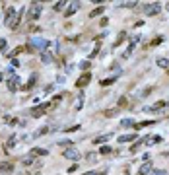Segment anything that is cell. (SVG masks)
<instances>
[{"label":"cell","mask_w":169,"mask_h":175,"mask_svg":"<svg viewBox=\"0 0 169 175\" xmlns=\"http://www.w3.org/2000/svg\"><path fill=\"white\" fill-rule=\"evenodd\" d=\"M47 47H49V41L41 39V37H33V39H29V45L26 47V51L33 53L35 49H39V51H47Z\"/></svg>","instance_id":"6da1fadb"},{"label":"cell","mask_w":169,"mask_h":175,"mask_svg":"<svg viewBox=\"0 0 169 175\" xmlns=\"http://www.w3.org/2000/svg\"><path fill=\"white\" fill-rule=\"evenodd\" d=\"M20 22H22V16L16 14L14 8H8V12H6V26L10 29H16L20 26Z\"/></svg>","instance_id":"7a4b0ae2"},{"label":"cell","mask_w":169,"mask_h":175,"mask_svg":"<svg viewBox=\"0 0 169 175\" xmlns=\"http://www.w3.org/2000/svg\"><path fill=\"white\" fill-rule=\"evenodd\" d=\"M41 10H43V4H41V2H33L29 8H27V18H29V22L39 18V16H41Z\"/></svg>","instance_id":"3957f363"},{"label":"cell","mask_w":169,"mask_h":175,"mask_svg":"<svg viewBox=\"0 0 169 175\" xmlns=\"http://www.w3.org/2000/svg\"><path fill=\"white\" fill-rule=\"evenodd\" d=\"M49 109H51V101L41 103V105H35L33 109H31V117H33V119H39V117H43Z\"/></svg>","instance_id":"277c9868"},{"label":"cell","mask_w":169,"mask_h":175,"mask_svg":"<svg viewBox=\"0 0 169 175\" xmlns=\"http://www.w3.org/2000/svg\"><path fill=\"white\" fill-rule=\"evenodd\" d=\"M140 10H142L146 16H155V14H159V10H161V4H159V2L144 4V6H140Z\"/></svg>","instance_id":"5b68a950"},{"label":"cell","mask_w":169,"mask_h":175,"mask_svg":"<svg viewBox=\"0 0 169 175\" xmlns=\"http://www.w3.org/2000/svg\"><path fill=\"white\" fill-rule=\"evenodd\" d=\"M62 156L66 158V160H72V161H76V160H80V150H76V148H66L62 152Z\"/></svg>","instance_id":"8992f818"},{"label":"cell","mask_w":169,"mask_h":175,"mask_svg":"<svg viewBox=\"0 0 169 175\" xmlns=\"http://www.w3.org/2000/svg\"><path fill=\"white\" fill-rule=\"evenodd\" d=\"M78 10H80V4H78V0H72V2L68 4V8L64 10V18H70V16H74Z\"/></svg>","instance_id":"52a82bcc"},{"label":"cell","mask_w":169,"mask_h":175,"mask_svg":"<svg viewBox=\"0 0 169 175\" xmlns=\"http://www.w3.org/2000/svg\"><path fill=\"white\" fill-rule=\"evenodd\" d=\"M89 82H92V74H89V72H84V74H82V76L76 80V88H86Z\"/></svg>","instance_id":"ba28073f"},{"label":"cell","mask_w":169,"mask_h":175,"mask_svg":"<svg viewBox=\"0 0 169 175\" xmlns=\"http://www.w3.org/2000/svg\"><path fill=\"white\" fill-rule=\"evenodd\" d=\"M20 88H22V84H20V76L8 78V90H10V91H18Z\"/></svg>","instance_id":"9c48e42d"},{"label":"cell","mask_w":169,"mask_h":175,"mask_svg":"<svg viewBox=\"0 0 169 175\" xmlns=\"http://www.w3.org/2000/svg\"><path fill=\"white\" fill-rule=\"evenodd\" d=\"M163 142V138L159 134H154V136H148V138H144V144L146 146H154V144H159Z\"/></svg>","instance_id":"30bf717a"},{"label":"cell","mask_w":169,"mask_h":175,"mask_svg":"<svg viewBox=\"0 0 169 175\" xmlns=\"http://www.w3.org/2000/svg\"><path fill=\"white\" fill-rule=\"evenodd\" d=\"M152 161L148 160V161H144L142 165H140V169H138V175H150V171H152Z\"/></svg>","instance_id":"8fae6325"},{"label":"cell","mask_w":169,"mask_h":175,"mask_svg":"<svg viewBox=\"0 0 169 175\" xmlns=\"http://www.w3.org/2000/svg\"><path fill=\"white\" fill-rule=\"evenodd\" d=\"M0 171L2 173H12L14 171V165H12L10 161H0Z\"/></svg>","instance_id":"7c38bea8"},{"label":"cell","mask_w":169,"mask_h":175,"mask_svg":"<svg viewBox=\"0 0 169 175\" xmlns=\"http://www.w3.org/2000/svg\"><path fill=\"white\" fill-rule=\"evenodd\" d=\"M41 62H43V64H51V62H53V55L49 51H43V53H41Z\"/></svg>","instance_id":"4fadbf2b"},{"label":"cell","mask_w":169,"mask_h":175,"mask_svg":"<svg viewBox=\"0 0 169 175\" xmlns=\"http://www.w3.org/2000/svg\"><path fill=\"white\" fill-rule=\"evenodd\" d=\"M29 156H49V150H45V148H31Z\"/></svg>","instance_id":"5bb4252c"},{"label":"cell","mask_w":169,"mask_h":175,"mask_svg":"<svg viewBox=\"0 0 169 175\" xmlns=\"http://www.w3.org/2000/svg\"><path fill=\"white\" fill-rule=\"evenodd\" d=\"M107 140H111V132H109V134H101V136H97V138H93V144H105Z\"/></svg>","instance_id":"9a60e30c"},{"label":"cell","mask_w":169,"mask_h":175,"mask_svg":"<svg viewBox=\"0 0 169 175\" xmlns=\"http://www.w3.org/2000/svg\"><path fill=\"white\" fill-rule=\"evenodd\" d=\"M130 140H136V134H122L121 138H119V142L125 144V142H130Z\"/></svg>","instance_id":"2e32d148"},{"label":"cell","mask_w":169,"mask_h":175,"mask_svg":"<svg viewBox=\"0 0 169 175\" xmlns=\"http://www.w3.org/2000/svg\"><path fill=\"white\" fill-rule=\"evenodd\" d=\"M158 66H159V68H167L169 70V60H167V58H158Z\"/></svg>","instance_id":"e0dca14e"},{"label":"cell","mask_w":169,"mask_h":175,"mask_svg":"<svg viewBox=\"0 0 169 175\" xmlns=\"http://www.w3.org/2000/svg\"><path fill=\"white\" fill-rule=\"evenodd\" d=\"M142 144H144V140L140 138V140H138V142H136V144H132V146H130V152H132V154H136V152H138V150H140V146H142Z\"/></svg>","instance_id":"ac0fdd59"},{"label":"cell","mask_w":169,"mask_h":175,"mask_svg":"<svg viewBox=\"0 0 169 175\" xmlns=\"http://www.w3.org/2000/svg\"><path fill=\"white\" fill-rule=\"evenodd\" d=\"M37 84V74H33V76L29 78V82H27V86H26V90H31V88H33Z\"/></svg>","instance_id":"d6986e66"},{"label":"cell","mask_w":169,"mask_h":175,"mask_svg":"<svg viewBox=\"0 0 169 175\" xmlns=\"http://www.w3.org/2000/svg\"><path fill=\"white\" fill-rule=\"evenodd\" d=\"M121 124H122L125 128H130V127H134V121H132V119H122Z\"/></svg>","instance_id":"ffe728a7"},{"label":"cell","mask_w":169,"mask_h":175,"mask_svg":"<svg viewBox=\"0 0 169 175\" xmlns=\"http://www.w3.org/2000/svg\"><path fill=\"white\" fill-rule=\"evenodd\" d=\"M103 12H105V6H99V8H95V10H93V12H92V14H89V16H92V18H95V16L103 14Z\"/></svg>","instance_id":"44dd1931"},{"label":"cell","mask_w":169,"mask_h":175,"mask_svg":"<svg viewBox=\"0 0 169 175\" xmlns=\"http://www.w3.org/2000/svg\"><path fill=\"white\" fill-rule=\"evenodd\" d=\"M89 66H92V62H89V60H84V62H80V68L84 70V72H88V70H89Z\"/></svg>","instance_id":"7402d4cb"},{"label":"cell","mask_w":169,"mask_h":175,"mask_svg":"<svg viewBox=\"0 0 169 175\" xmlns=\"http://www.w3.org/2000/svg\"><path fill=\"white\" fill-rule=\"evenodd\" d=\"M72 140H60V142H59V146H60V148H62V146H64V148H72Z\"/></svg>","instance_id":"603a6c76"},{"label":"cell","mask_w":169,"mask_h":175,"mask_svg":"<svg viewBox=\"0 0 169 175\" xmlns=\"http://www.w3.org/2000/svg\"><path fill=\"white\" fill-rule=\"evenodd\" d=\"M60 99H62V94H56V95H55V99L51 101V107H53V105H59Z\"/></svg>","instance_id":"cb8c5ba5"},{"label":"cell","mask_w":169,"mask_h":175,"mask_svg":"<svg viewBox=\"0 0 169 175\" xmlns=\"http://www.w3.org/2000/svg\"><path fill=\"white\" fill-rule=\"evenodd\" d=\"M23 51H26V49H23V47H18V49H16V51H12V53H10V57H12V58H16V57L20 55V53H23Z\"/></svg>","instance_id":"d4e9b609"},{"label":"cell","mask_w":169,"mask_h":175,"mask_svg":"<svg viewBox=\"0 0 169 175\" xmlns=\"http://www.w3.org/2000/svg\"><path fill=\"white\" fill-rule=\"evenodd\" d=\"M64 6H66V0H60V2H56V4H55V10L59 12V10H62Z\"/></svg>","instance_id":"484cf974"},{"label":"cell","mask_w":169,"mask_h":175,"mask_svg":"<svg viewBox=\"0 0 169 175\" xmlns=\"http://www.w3.org/2000/svg\"><path fill=\"white\" fill-rule=\"evenodd\" d=\"M150 175H167V171L165 169H152Z\"/></svg>","instance_id":"4316f807"},{"label":"cell","mask_w":169,"mask_h":175,"mask_svg":"<svg viewBox=\"0 0 169 175\" xmlns=\"http://www.w3.org/2000/svg\"><path fill=\"white\" fill-rule=\"evenodd\" d=\"M99 152L103 154V156H107V154H111L113 150H111V146H101V150H99Z\"/></svg>","instance_id":"83f0119b"},{"label":"cell","mask_w":169,"mask_h":175,"mask_svg":"<svg viewBox=\"0 0 169 175\" xmlns=\"http://www.w3.org/2000/svg\"><path fill=\"white\" fill-rule=\"evenodd\" d=\"M115 115H119V109H107L105 111V117H115Z\"/></svg>","instance_id":"f1b7e54d"},{"label":"cell","mask_w":169,"mask_h":175,"mask_svg":"<svg viewBox=\"0 0 169 175\" xmlns=\"http://www.w3.org/2000/svg\"><path fill=\"white\" fill-rule=\"evenodd\" d=\"M12 146H16V136H10L6 142V148H12Z\"/></svg>","instance_id":"f546056e"},{"label":"cell","mask_w":169,"mask_h":175,"mask_svg":"<svg viewBox=\"0 0 169 175\" xmlns=\"http://www.w3.org/2000/svg\"><path fill=\"white\" fill-rule=\"evenodd\" d=\"M82 105H84V95L80 94V97H78V101H76V109H82Z\"/></svg>","instance_id":"4dcf8cb0"},{"label":"cell","mask_w":169,"mask_h":175,"mask_svg":"<svg viewBox=\"0 0 169 175\" xmlns=\"http://www.w3.org/2000/svg\"><path fill=\"white\" fill-rule=\"evenodd\" d=\"M45 132H49V128H47V127H43V128H39V130H37V132H35V134H33V136H41V134H45Z\"/></svg>","instance_id":"1f68e13d"},{"label":"cell","mask_w":169,"mask_h":175,"mask_svg":"<svg viewBox=\"0 0 169 175\" xmlns=\"http://www.w3.org/2000/svg\"><path fill=\"white\" fill-rule=\"evenodd\" d=\"M115 80H117V78H109V80H101V86H109V84H113Z\"/></svg>","instance_id":"d6a6232c"},{"label":"cell","mask_w":169,"mask_h":175,"mask_svg":"<svg viewBox=\"0 0 169 175\" xmlns=\"http://www.w3.org/2000/svg\"><path fill=\"white\" fill-rule=\"evenodd\" d=\"M126 37V33H121V35H119V39H117V43H115V47H119V45H121V41L125 39Z\"/></svg>","instance_id":"836d02e7"},{"label":"cell","mask_w":169,"mask_h":175,"mask_svg":"<svg viewBox=\"0 0 169 175\" xmlns=\"http://www.w3.org/2000/svg\"><path fill=\"white\" fill-rule=\"evenodd\" d=\"M126 103H128V101H126V97H121V99H119V107H126Z\"/></svg>","instance_id":"e575fe53"},{"label":"cell","mask_w":169,"mask_h":175,"mask_svg":"<svg viewBox=\"0 0 169 175\" xmlns=\"http://www.w3.org/2000/svg\"><path fill=\"white\" fill-rule=\"evenodd\" d=\"M78 128H80V124H72V127L66 128V132H74V130H78Z\"/></svg>","instance_id":"d590c367"},{"label":"cell","mask_w":169,"mask_h":175,"mask_svg":"<svg viewBox=\"0 0 169 175\" xmlns=\"http://www.w3.org/2000/svg\"><path fill=\"white\" fill-rule=\"evenodd\" d=\"M152 90H154V88H146V90H144L140 95H142V97H146V95H150V91H152Z\"/></svg>","instance_id":"8d00e7d4"},{"label":"cell","mask_w":169,"mask_h":175,"mask_svg":"<svg viewBox=\"0 0 169 175\" xmlns=\"http://www.w3.org/2000/svg\"><path fill=\"white\" fill-rule=\"evenodd\" d=\"M84 175H105L103 171H86Z\"/></svg>","instance_id":"74e56055"},{"label":"cell","mask_w":169,"mask_h":175,"mask_svg":"<svg viewBox=\"0 0 169 175\" xmlns=\"http://www.w3.org/2000/svg\"><path fill=\"white\" fill-rule=\"evenodd\" d=\"M23 164H26V165H29V164H33V156H31V158H26V160H23Z\"/></svg>","instance_id":"f35d334b"},{"label":"cell","mask_w":169,"mask_h":175,"mask_svg":"<svg viewBox=\"0 0 169 175\" xmlns=\"http://www.w3.org/2000/svg\"><path fill=\"white\" fill-rule=\"evenodd\" d=\"M6 49V39H0V51H4Z\"/></svg>","instance_id":"ab89813d"},{"label":"cell","mask_w":169,"mask_h":175,"mask_svg":"<svg viewBox=\"0 0 169 175\" xmlns=\"http://www.w3.org/2000/svg\"><path fill=\"white\" fill-rule=\"evenodd\" d=\"M159 43H161V37H158V39L152 41V47H155V45H159Z\"/></svg>","instance_id":"60d3db41"},{"label":"cell","mask_w":169,"mask_h":175,"mask_svg":"<svg viewBox=\"0 0 169 175\" xmlns=\"http://www.w3.org/2000/svg\"><path fill=\"white\" fill-rule=\"evenodd\" d=\"M125 8H134L136 6V2H126V4H122Z\"/></svg>","instance_id":"b9f144b4"},{"label":"cell","mask_w":169,"mask_h":175,"mask_svg":"<svg viewBox=\"0 0 169 175\" xmlns=\"http://www.w3.org/2000/svg\"><path fill=\"white\" fill-rule=\"evenodd\" d=\"M0 80H2V74H0Z\"/></svg>","instance_id":"7bdbcfd3"},{"label":"cell","mask_w":169,"mask_h":175,"mask_svg":"<svg viewBox=\"0 0 169 175\" xmlns=\"http://www.w3.org/2000/svg\"><path fill=\"white\" fill-rule=\"evenodd\" d=\"M167 10H169V4H167Z\"/></svg>","instance_id":"ee69618b"}]
</instances>
